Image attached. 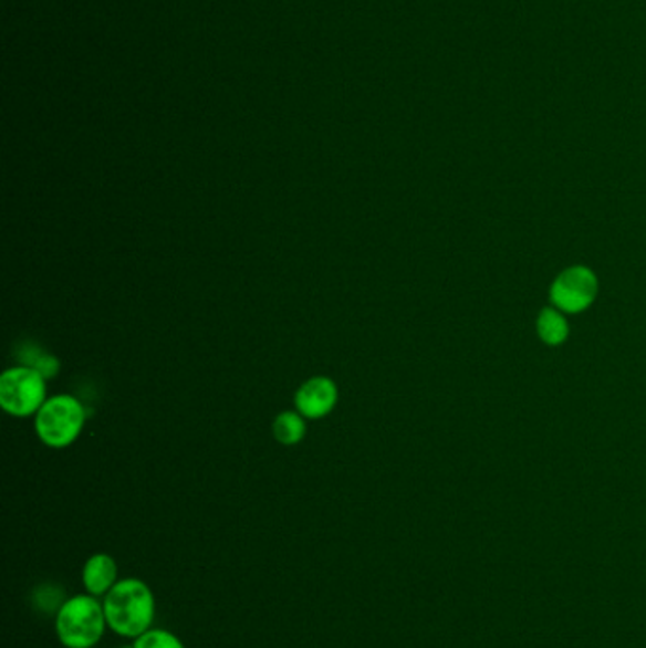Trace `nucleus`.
I'll list each match as a JSON object with an SVG mask.
<instances>
[{
  "label": "nucleus",
  "mask_w": 646,
  "mask_h": 648,
  "mask_svg": "<svg viewBox=\"0 0 646 648\" xmlns=\"http://www.w3.org/2000/svg\"><path fill=\"white\" fill-rule=\"evenodd\" d=\"M108 629L124 639L135 641L145 631L154 628L156 620V596L153 588L135 576L119 578L103 597Z\"/></svg>",
  "instance_id": "obj_1"
},
{
  "label": "nucleus",
  "mask_w": 646,
  "mask_h": 648,
  "mask_svg": "<svg viewBox=\"0 0 646 648\" xmlns=\"http://www.w3.org/2000/svg\"><path fill=\"white\" fill-rule=\"evenodd\" d=\"M53 628L65 648L97 647L108 629L103 599L90 594L66 597L55 613Z\"/></svg>",
  "instance_id": "obj_2"
},
{
  "label": "nucleus",
  "mask_w": 646,
  "mask_h": 648,
  "mask_svg": "<svg viewBox=\"0 0 646 648\" xmlns=\"http://www.w3.org/2000/svg\"><path fill=\"white\" fill-rule=\"evenodd\" d=\"M601 281L594 268L573 264L563 268L548 289V304L569 317L586 313L600 299Z\"/></svg>",
  "instance_id": "obj_3"
},
{
  "label": "nucleus",
  "mask_w": 646,
  "mask_h": 648,
  "mask_svg": "<svg viewBox=\"0 0 646 648\" xmlns=\"http://www.w3.org/2000/svg\"><path fill=\"white\" fill-rule=\"evenodd\" d=\"M86 424V411L84 406L71 397V395H58L48 398L44 406L37 414V435L40 440L61 450L66 448L80 437V432Z\"/></svg>",
  "instance_id": "obj_4"
},
{
  "label": "nucleus",
  "mask_w": 646,
  "mask_h": 648,
  "mask_svg": "<svg viewBox=\"0 0 646 648\" xmlns=\"http://www.w3.org/2000/svg\"><path fill=\"white\" fill-rule=\"evenodd\" d=\"M46 403V377L31 368H10L0 377V406L15 417L39 414Z\"/></svg>",
  "instance_id": "obj_5"
},
{
  "label": "nucleus",
  "mask_w": 646,
  "mask_h": 648,
  "mask_svg": "<svg viewBox=\"0 0 646 648\" xmlns=\"http://www.w3.org/2000/svg\"><path fill=\"white\" fill-rule=\"evenodd\" d=\"M294 403H296L298 414H302L305 419L326 417L336 408V384L330 377H311L298 389Z\"/></svg>",
  "instance_id": "obj_6"
},
{
  "label": "nucleus",
  "mask_w": 646,
  "mask_h": 648,
  "mask_svg": "<svg viewBox=\"0 0 646 648\" xmlns=\"http://www.w3.org/2000/svg\"><path fill=\"white\" fill-rule=\"evenodd\" d=\"M118 581V563L105 552L87 557L82 567V586L90 596L103 599Z\"/></svg>",
  "instance_id": "obj_7"
},
{
  "label": "nucleus",
  "mask_w": 646,
  "mask_h": 648,
  "mask_svg": "<svg viewBox=\"0 0 646 648\" xmlns=\"http://www.w3.org/2000/svg\"><path fill=\"white\" fill-rule=\"evenodd\" d=\"M534 331L542 344L548 347H561L567 344L571 336V323L569 315L560 312L554 305H544L536 318H534Z\"/></svg>",
  "instance_id": "obj_8"
},
{
  "label": "nucleus",
  "mask_w": 646,
  "mask_h": 648,
  "mask_svg": "<svg viewBox=\"0 0 646 648\" xmlns=\"http://www.w3.org/2000/svg\"><path fill=\"white\" fill-rule=\"evenodd\" d=\"M305 417L298 411H283L273 421V437L283 446H294L305 437Z\"/></svg>",
  "instance_id": "obj_9"
},
{
  "label": "nucleus",
  "mask_w": 646,
  "mask_h": 648,
  "mask_svg": "<svg viewBox=\"0 0 646 648\" xmlns=\"http://www.w3.org/2000/svg\"><path fill=\"white\" fill-rule=\"evenodd\" d=\"M135 648H186L173 631L164 628H150L133 641Z\"/></svg>",
  "instance_id": "obj_10"
},
{
  "label": "nucleus",
  "mask_w": 646,
  "mask_h": 648,
  "mask_svg": "<svg viewBox=\"0 0 646 648\" xmlns=\"http://www.w3.org/2000/svg\"><path fill=\"white\" fill-rule=\"evenodd\" d=\"M118 648H135V647H133V645H124V647H118Z\"/></svg>",
  "instance_id": "obj_11"
}]
</instances>
